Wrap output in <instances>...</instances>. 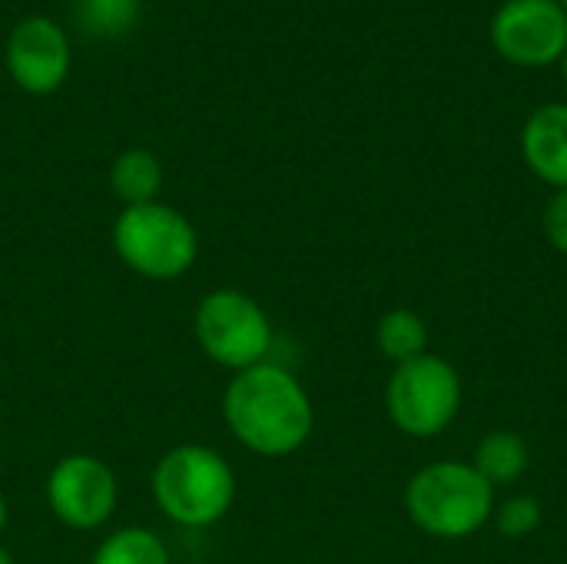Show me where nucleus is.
I'll use <instances>...</instances> for the list:
<instances>
[{
  "label": "nucleus",
  "mask_w": 567,
  "mask_h": 564,
  "mask_svg": "<svg viewBox=\"0 0 567 564\" xmlns=\"http://www.w3.org/2000/svg\"><path fill=\"white\" fill-rule=\"evenodd\" d=\"M542 233L555 253L567 256V189H555L542 209Z\"/></svg>",
  "instance_id": "f3484780"
},
{
  "label": "nucleus",
  "mask_w": 567,
  "mask_h": 564,
  "mask_svg": "<svg viewBox=\"0 0 567 564\" xmlns=\"http://www.w3.org/2000/svg\"><path fill=\"white\" fill-rule=\"evenodd\" d=\"M375 346L395 366L412 362L429 352V326L415 309H389L375 322Z\"/></svg>",
  "instance_id": "ddd939ff"
},
{
  "label": "nucleus",
  "mask_w": 567,
  "mask_h": 564,
  "mask_svg": "<svg viewBox=\"0 0 567 564\" xmlns=\"http://www.w3.org/2000/svg\"><path fill=\"white\" fill-rule=\"evenodd\" d=\"M7 519H10V509H7V499H3V492H0V535H3V529H7Z\"/></svg>",
  "instance_id": "a211bd4d"
},
{
  "label": "nucleus",
  "mask_w": 567,
  "mask_h": 564,
  "mask_svg": "<svg viewBox=\"0 0 567 564\" xmlns=\"http://www.w3.org/2000/svg\"><path fill=\"white\" fill-rule=\"evenodd\" d=\"M488 33L495 53L522 70L555 66L567 53V13L558 0H505Z\"/></svg>",
  "instance_id": "0eeeda50"
},
{
  "label": "nucleus",
  "mask_w": 567,
  "mask_h": 564,
  "mask_svg": "<svg viewBox=\"0 0 567 564\" xmlns=\"http://www.w3.org/2000/svg\"><path fill=\"white\" fill-rule=\"evenodd\" d=\"M472 465L498 492V489H508V485L525 479V472L532 465V449H528V442L518 432L495 429V432L478 439Z\"/></svg>",
  "instance_id": "9b49d317"
},
{
  "label": "nucleus",
  "mask_w": 567,
  "mask_h": 564,
  "mask_svg": "<svg viewBox=\"0 0 567 564\" xmlns=\"http://www.w3.org/2000/svg\"><path fill=\"white\" fill-rule=\"evenodd\" d=\"M462 402L465 386L458 369L435 352L395 366L385 382V412L392 425L419 442L445 435L458 419Z\"/></svg>",
  "instance_id": "39448f33"
},
{
  "label": "nucleus",
  "mask_w": 567,
  "mask_h": 564,
  "mask_svg": "<svg viewBox=\"0 0 567 564\" xmlns=\"http://www.w3.org/2000/svg\"><path fill=\"white\" fill-rule=\"evenodd\" d=\"M113 249L130 273L150 283H173L193 269L199 256V236L176 206L153 199L123 206L113 223Z\"/></svg>",
  "instance_id": "20e7f679"
},
{
  "label": "nucleus",
  "mask_w": 567,
  "mask_h": 564,
  "mask_svg": "<svg viewBox=\"0 0 567 564\" xmlns=\"http://www.w3.org/2000/svg\"><path fill=\"white\" fill-rule=\"evenodd\" d=\"M140 0H76V20L90 33H123L136 20Z\"/></svg>",
  "instance_id": "dca6fc26"
},
{
  "label": "nucleus",
  "mask_w": 567,
  "mask_h": 564,
  "mask_svg": "<svg viewBox=\"0 0 567 564\" xmlns=\"http://www.w3.org/2000/svg\"><path fill=\"white\" fill-rule=\"evenodd\" d=\"M0 564H17V562H13V555H10V552H7L3 545H0Z\"/></svg>",
  "instance_id": "6ab92c4d"
},
{
  "label": "nucleus",
  "mask_w": 567,
  "mask_h": 564,
  "mask_svg": "<svg viewBox=\"0 0 567 564\" xmlns=\"http://www.w3.org/2000/svg\"><path fill=\"white\" fill-rule=\"evenodd\" d=\"M156 509L179 529H213L236 502V472L209 445L186 442L159 455L150 475Z\"/></svg>",
  "instance_id": "7ed1b4c3"
},
{
  "label": "nucleus",
  "mask_w": 567,
  "mask_h": 564,
  "mask_svg": "<svg viewBox=\"0 0 567 564\" xmlns=\"http://www.w3.org/2000/svg\"><path fill=\"white\" fill-rule=\"evenodd\" d=\"M223 419L233 439L262 459H289L316 432V406L306 386L279 362L233 372L223 392Z\"/></svg>",
  "instance_id": "f257e3e1"
},
{
  "label": "nucleus",
  "mask_w": 567,
  "mask_h": 564,
  "mask_svg": "<svg viewBox=\"0 0 567 564\" xmlns=\"http://www.w3.org/2000/svg\"><path fill=\"white\" fill-rule=\"evenodd\" d=\"M495 489L475 472L472 462L439 459L422 465L405 485L409 522L439 542H465L492 525Z\"/></svg>",
  "instance_id": "f03ea898"
},
{
  "label": "nucleus",
  "mask_w": 567,
  "mask_h": 564,
  "mask_svg": "<svg viewBox=\"0 0 567 564\" xmlns=\"http://www.w3.org/2000/svg\"><path fill=\"white\" fill-rule=\"evenodd\" d=\"M522 156L551 189H567V100L538 106L522 126Z\"/></svg>",
  "instance_id": "9d476101"
},
{
  "label": "nucleus",
  "mask_w": 567,
  "mask_h": 564,
  "mask_svg": "<svg viewBox=\"0 0 567 564\" xmlns=\"http://www.w3.org/2000/svg\"><path fill=\"white\" fill-rule=\"evenodd\" d=\"M495 529L502 539H512V542H522L528 535H535L545 522V505L535 499V495H508L505 502L495 505V515H492Z\"/></svg>",
  "instance_id": "2eb2a0df"
},
{
  "label": "nucleus",
  "mask_w": 567,
  "mask_h": 564,
  "mask_svg": "<svg viewBox=\"0 0 567 564\" xmlns=\"http://www.w3.org/2000/svg\"><path fill=\"white\" fill-rule=\"evenodd\" d=\"M7 70L33 96L60 90L70 73V40L50 17H23L7 37Z\"/></svg>",
  "instance_id": "1a4fd4ad"
},
{
  "label": "nucleus",
  "mask_w": 567,
  "mask_h": 564,
  "mask_svg": "<svg viewBox=\"0 0 567 564\" xmlns=\"http://www.w3.org/2000/svg\"><path fill=\"white\" fill-rule=\"evenodd\" d=\"M110 186L123 206L153 203L163 186V166L150 150H123L110 166Z\"/></svg>",
  "instance_id": "f8f14e48"
},
{
  "label": "nucleus",
  "mask_w": 567,
  "mask_h": 564,
  "mask_svg": "<svg viewBox=\"0 0 567 564\" xmlns=\"http://www.w3.org/2000/svg\"><path fill=\"white\" fill-rule=\"evenodd\" d=\"M193 332L203 356L229 372L269 362L276 339L269 312L249 293L233 286L213 289L199 299L193 312Z\"/></svg>",
  "instance_id": "423d86ee"
},
{
  "label": "nucleus",
  "mask_w": 567,
  "mask_h": 564,
  "mask_svg": "<svg viewBox=\"0 0 567 564\" xmlns=\"http://www.w3.org/2000/svg\"><path fill=\"white\" fill-rule=\"evenodd\" d=\"M561 76H565V86H567V53H565V60H561Z\"/></svg>",
  "instance_id": "aec40b11"
},
{
  "label": "nucleus",
  "mask_w": 567,
  "mask_h": 564,
  "mask_svg": "<svg viewBox=\"0 0 567 564\" xmlns=\"http://www.w3.org/2000/svg\"><path fill=\"white\" fill-rule=\"evenodd\" d=\"M90 564H173L166 542L143 525L120 529L100 542Z\"/></svg>",
  "instance_id": "4468645a"
},
{
  "label": "nucleus",
  "mask_w": 567,
  "mask_h": 564,
  "mask_svg": "<svg viewBox=\"0 0 567 564\" xmlns=\"http://www.w3.org/2000/svg\"><path fill=\"white\" fill-rule=\"evenodd\" d=\"M120 502V485L113 469L86 452L63 455L47 475V505L53 519L73 532L103 529Z\"/></svg>",
  "instance_id": "6e6552de"
},
{
  "label": "nucleus",
  "mask_w": 567,
  "mask_h": 564,
  "mask_svg": "<svg viewBox=\"0 0 567 564\" xmlns=\"http://www.w3.org/2000/svg\"><path fill=\"white\" fill-rule=\"evenodd\" d=\"M558 3H561V10H565V13H567V0H558Z\"/></svg>",
  "instance_id": "412c9836"
}]
</instances>
